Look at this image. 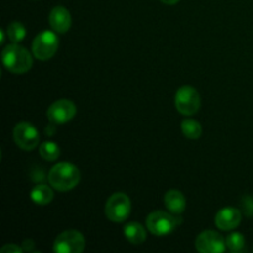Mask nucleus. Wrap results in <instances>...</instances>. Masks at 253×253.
<instances>
[{
	"label": "nucleus",
	"mask_w": 253,
	"mask_h": 253,
	"mask_svg": "<svg viewBox=\"0 0 253 253\" xmlns=\"http://www.w3.org/2000/svg\"><path fill=\"white\" fill-rule=\"evenodd\" d=\"M81 180V172L69 162H59L51 168L48 173V182L53 189L58 192H68L76 188Z\"/></svg>",
	"instance_id": "obj_1"
},
{
	"label": "nucleus",
	"mask_w": 253,
	"mask_h": 253,
	"mask_svg": "<svg viewBox=\"0 0 253 253\" xmlns=\"http://www.w3.org/2000/svg\"><path fill=\"white\" fill-rule=\"evenodd\" d=\"M1 61L2 66L15 74L26 73L32 67V56L30 52L17 43H11L2 49Z\"/></svg>",
	"instance_id": "obj_2"
},
{
	"label": "nucleus",
	"mask_w": 253,
	"mask_h": 253,
	"mask_svg": "<svg viewBox=\"0 0 253 253\" xmlns=\"http://www.w3.org/2000/svg\"><path fill=\"white\" fill-rule=\"evenodd\" d=\"M178 216L179 215L168 214L162 210H157L148 215L146 219V226L148 231L155 236H167L172 234L175 227L179 225Z\"/></svg>",
	"instance_id": "obj_3"
},
{
	"label": "nucleus",
	"mask_w": 253,
	"mask_h": 253,
	"mask_svg": "<svg viewBox=\"0 0 253 253\" xmlns=\"http://www.w3.org/2000/svg\"><path fill=\"white\" fill-rule=\"evenodd\" d=\"M59 40L53 31L44 30L35 37L32 42V54L40 61H47L56 54Z\"/></svg>",
	"instance_id": "obj_4"
},
{
	"label": "nucleus",
	"mask_w": 253,
	"mask_h": 253,
	"mask_svg": "<svg viewBox=\"0 0 253 253\" xmlns=\"http://www.w3.org/2000/svg\"><path fill=\"white\" fill-rule=\"evenodd\" d=\"M131 212V200L125 193H114L105 205V215L110 221L124 222Z\"/></svg>",
	"instance_id": "obj_5"
},
{
	"label": "nucleus",
	"mask_w": 253,
	"mask_h": 253,
	"mask_svg": "<svg viewBox=\"0 0 253 253\" xmlns=\"http://www.w3.org/2000/svg\"><path fill=\"white\" fill-rule=\"evenodd\" d=\"M85 249V239L77 230H66L56 237L53 251L56 253H82Z\"/></svg>",
	"instance_id": "obj_6"
},
{
	"label": "nucleus",
	"mask_w": 253,
	"mask_h": 253,
	"mask_svg": "<svg viewBox=\"0 0 253 253\" xmlns=\"http://www.w3.org/2000/svg\"><path fill=\"white\" fill-rule=\"evenodd\" d=\"M174 105L175 109H177L182 115H194V114L200 109L199 93H198L193 86H182V88L178 89L177 93H175Z\"/></svg>",
	"instance_id": "obj_7"
},
{
	"label": "nucleus",
	"mask_w": 253,
	"mask_h": 253,
	"mask_svg": "<svg viewBox=\"0 0 253 253\" xmlns=\"http://www.w3.org/2000/svg\"><path fill=\"white\" fill-rule=\"evenodd\" d=\"M14 141L21 150L32 151L40 142L39 131L32 124L21 121L14 127Z\"/></svg>",
	"instance_id": "obj_8"
},
{
	"label": "nucleus",
	"mask_w": 253,
	"mask_h": 253,
	"mask_svg": "<svg viewBox=\"0 0 253 253\" xmlns=\"http://www.w3.org/2000/svg\"><path fill=\"white\" fill-rule=\"evenodd\" d=\"M195 249L202 253H222L226 250V241L216 231H203L195 240Z\"/></svg>",
	"instance_id": "obj_9"
},
{
	"label": "nucleus",
	"mask_w": 253,
	"mask_h": 253,
	"mask_svg": "<svg viewBox=\"0 0 253 253\" xmlns=\"http://www.w3.org/2000/svg\"><path fill=\"white\" fill-rule=\"evenodd\" d=\"M77 108L73 101L68 99H61L54 101L49 108L47 109V118L53 124H64L76 116Z\"/></svg>",
	"instance_id": "obj_10"
},
{
	"label": "nucleus",
	"mask_w": 253,
	"mask_h": 253,
	"mask_svg": "<svg viewBox=\"0 0 253 253\" xmlns=\"http://www.w3.org/2000/svg\"><path fill=\"white\" fill-rule=\"evenodd\" d=\"M242 219V212L236 208H224L215 216V225L222 231L236 229Z\"/></svg>",
	"instance_id": "obj_11"
},
{
	"label": "nucleus",
	"mask_w": 253,
	"mask_h": 253,
	"mask_svg": "<svg viewBox=\"0 0 253 253\" xmlns=\"http://www.w3.org/2000/svg\"><path fill=\"white\" fill-rule=\"evenodd\" d=\"M49 26L57 34H64L71 29L72 17L64 6H56L51 10L48 16Z\"/></svg>",
	"instance_id": "obj_12"
},
{
	"label": "nucleus",
	"mask_w": 253,
	"mask_h": 253,
	"mask_svg": "<svg viewBox=\"0 0 253 253\" xmlns=\"http://www.w3.org/2000/svg\"><path fill=\"white\" fill-rule=\"evenodd\" d=\"M165 205L172 214L180 215L185 210L187 200L182 194V192L175 189H170L165 195Z\"/></svg>",
	"instance_id": "obj_13"
},
{
	"label": "nucleus",
	"mask_w": 253,
	"mask_h": 253,
	"mask_svg": "<svg viewBox=\"0 0 253 253\" xmlns=\"http://www.w3.org/2000/svg\"><path fill=\"white\" fill-rule=\"evenodd\" d=\"M124 235H125L126 240L132 245H141L147 239L145 227L138 222H128L127 225H125Z\"/></svg>",
	"instance_id": "obj_14"
},
{
	"label": "nucleus",
	"mask_w": 253,
	"mask_h": 253,
	"mask_svg": "<svg viewBox=\"0 0 253 253\" xmlns=\"http://www.w3.org/2000/svg\"><path fill=\"white\" fill-rule=\"evenodd\" d=\"M30 197L36 205H47L53 200V190L48 185L39 184L31 190Z\"/></svg>",
	"instance_id": "obj_15"
},
{
	"label": "nucleus",
	"mask_w": 253,
	"mask_h": 253,
	"mask_svg": "<svg viewBox=\"0 0 253 253\" xmlns=\"http://www.w3.org/2000/svg\"><path fill=\"white\" fill-rule=\"evenodd\" d=\"M182 132L183 135L190 140H198L202 136V125L199 121L193 120V119H185L182 123Z\"/></svg>",
	"instance_id": "obj_16"
},
{
	"label": "nucleus",
	"mask_w": 253,
	"mask_h": 253,
	"mask_svg": "<svg viewBox=\"0 0 253 253\" xmlns=\"http://www.w3.org/2000/svg\"><path fill=\"white\" fill-rule=\"evenodd\" d=\"M225 241H226V247L231 252L240 253V252H244L245 250H246L245 237L242 236L240 232H231V234L227 235Z\"/></svg>",
	"instance_id": "obj_17"
},
{
	"label": "nucleus",
	"mask_w": 253,
	"mask_h": 253,
	"mask_svg": "<svg viewBox=\"0 0 253 253\" xmlns=\"http://www.w3.org/2000/svg\"><path fill=\"white\" fill-rule=\"evenodd\" d=\"M59 153H61V150H59L56 142L47 141V142H43L42 145H40V155H41V157L43 160L49 161V162L56 161L59 157Z\"/></svg>",
	"instance_id": "obj_18"
},
{
	"label": "nucleus",
	"mask_w": 253,
	"mask_h": 253,
	"mask_svg": "<svg viewBox=\"0 0 253 253\" xmlns=\"http://www.w3.org/2000/svg\"><path fill=\"white\" fill-rule=\"evenodd\" d=\"M6 35L12 43H19L26 36V29L21 22H11L6 29Z\"/></svg>",
	"instance_id": "obj_19"
},
{
	"label": "nucleus",
	"mask_w": 253,
	"mask_h": 253,
	"mask_svg": "<svg viewBox=\"0 0 253 253\" xmlns=\"http://www.w3.org/2000/svg\"><path fill=\"white\" fill-rule=\"evenodd\" d=\"M242 208H244V212L249 216L253 215V199L250 197H245L242 200Z\"/></svg>",
	"instance_id": "obj_20"
},
{
	"label": "nucleus",
	"mask_w": 253,
	"mask_h": 253,
	"mask_svg": "<svg viewBox=\"0 0 253 253\" xmlns=\"http://www.w3.org/2000/svg\"><path fill=\"white\" fill-rule=\"evenodd\" d=\"M22 250L20 246L15 244H10V245H5L4 247L0 249V253H21Z\"/></svg>",
	"instance_id": "obj_21"
},
{
	"label": "nucleus",
	"mask_w": 253,
	"mask_h": 253,
	"mask_svg": "<svg viewBox=\"0 0 253 253\" xmlns=\"http://www.w3.org/2000/svg\"><path fill=\"white\" fill-rule=\"evenodd\" d=\"M161 1L167 5H175L177 2H179V0H161Z\"/></svg>",
	"instance_id": "obj_22"
},
{
	"label": "nucleus",
	"mask_w": 253,
	"mask_h": 253,
	"mask_svg": "<svg viewBox=\"0 0 253 253\" xmlns=\"http://www.w3.org/2000/svg\"><path fill=\"white\" fill-rule=\"evenodd\" d=\"M0 36H1V44H4V37H5L4 31H0Z\"/></svg>",
	"instance_id": "obj_23"
}]
</instances>
